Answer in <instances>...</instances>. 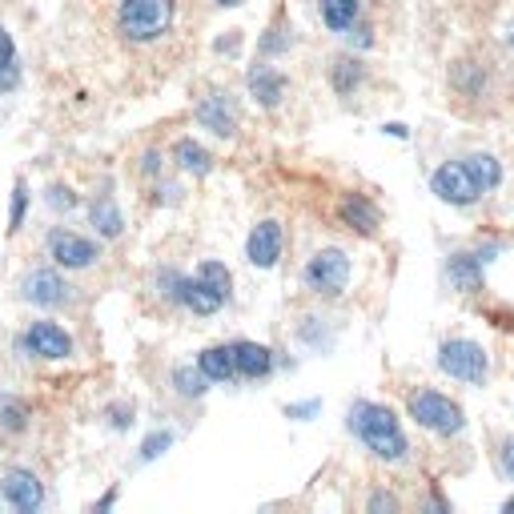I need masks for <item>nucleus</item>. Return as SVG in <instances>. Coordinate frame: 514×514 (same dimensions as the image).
<instances>
[{
  "label": "nucleus",
  "mask_w": 514,
  "mask_h": 514,
  "mask_svg": "<svg viewBox=\"0 0 514 514\" xmlns=\"http://www.w3.org/2000/svg\"><path fill=\"white\" fill-rule=\"evenodd\" d=\"M434 193L442 197V201H450V205H474L478 197H482V185H478V177L470 173V165L466 161H446L438 173H434Z\"/></svg>",
  "instance_id": "39448f33"
},
{
  "label": "nucleus",
  "mask_w": 514,
  "mask_h": 514,
  "mask_svg": "<svg viewBox=\"0 0 514 514\" xmlns=\"http://www.w3.org/2000/svg\"><path fill=\"white\" fill-rule=\"evenodd\" d=\"M197 278H201V282H205L209 290H217L221 298H229V290H233V282H229V270H225L221 262H201Z\"/></svg>",
  "instance_id": "5701e85b"
},
{
  "label": "nucleus",
  "mask_w": 514,
  "mask_h": 514,
  "mask_svg": "<svg viewBox=\"0 0 514 514\" xmlns=\"http://www.w3.org/2000/svg\"><path fill=\"white\" fill-rule=\"evenodd\" d=\"M394 506H398V502H394L390 494H374V498H370V510H394Z\"/></svg>",
  "instance_id": "2f4dec72"
},
{
  "label": "nucleus",
  "mask_w": 514,
  "mask_h": 514,
  "mask_svg": "<svg viewBox=\"0 0 514 514\" xmlns=\"http://www.w3.org/2000/svg\"><path fill=\"white\" fill-rule=\"evenodd\" d=\"M13 61H17V49H13V37H9L5 29H0V73H9V69H17Z\"/></svg>",
  "instance_id": "cd10ccee"
},
{
  "label": "nucleus",
  "mask_w": 514,
  "mask_h": 514,
  "mask_svg": "<svg viewBox=\"0 0 514 514\" xmlns=\"http://www.w3.org/2000/svg\"><path fill=\"white\" fill-rule=\"evenodd\" d=\"M89 217H93V225L105 233V237H117L121 233V213H117V205L109 201V197H101V201H93V209H89Z\"/></svg>",
  "instance_id": "412c9836"
},
{
  "label": "nucleus",
  "mask_w": 514,
  "mask_h": 514,
  "mask_svg": "<svg viewBox=\"0 0 514 514\" xmlns=\"http://www.w3.org/2000/svg\"><path fill=\"white\" fill-rule=\"evenodd\" d=\"M173 442V434L169 430H161V434H153L145 446H141V458H157V454H165V446Z\"/></svg>",
  "instance_id": "c85d7f7f"
},
{
  "label": "nucleus",
  "mask_w": 514,
  "mask_h": 514,
  "mask_svg": "<svg viewBox=\"0 0 514 514\" xmlns=\"http://www.w3.org/2000/svg\"><path fill=\"white\" fill-rule=\"evenodd\" d=\"M342 221H346V225H354L358 233H374V229H378V209H374L366 197L350 193V197L342 201Z\"/></svg>",
  "instance_id": "f3484780"
},
{
  "label": "nucleus",
  "mask_w": 514,
  "mask_h": 514,
  "mask_svg": "<svg viewBox=\"0 0 514 514\" xmlns=\"http://www.w3.org/2000/svg\"><path fill=\"white\" fill-rule=\"evenodd\" d=\"M49 201H53L57 209H73V193H69V185H53V189H49Z\"/></svg>",
  "instance_id": "c756f323"
},
{
  "label": "nucleus",
  "mask_w": 514,
  "mask_h": 514,
  "mask_svg": "<svg viewBox=\"0 0 514 514\" xmlns=\"http://www.w3.org/2000/svg\"><path fill=\"white\" fill-rule=\"evenodd\" d=\"M0 494H5V502L17 506V510H37L45 502V486L29 470H9L5 482H0Z\"/></svg>",
  "instance_id": "1a4fd4ad"
},
{
  "label": "nucleus",
  "mask_w": 514,
  "mask_h": 514,
  "mask_svg": "<svg viewBox=\"0 0 514 514\" xmlns=\"http://www.w3.org/2000/svg\"><path fill=\"white\" fill-rule=\"evenodd\" d=\"M410 418H418L426 430H434V434H458L462 430V410H458V402H450L446 394H438V390H418L414 398H410Z\"/></svg>",
  "instance_id": "7ed1b4c3"
},
{
  "label": "nucleus",
  "mask_w": 514,
  "mask_h": 514,
  "mask_svg": "<svg viewBox=\"0 0 514 514\" xmlns=\"http://www.w3.org/2000/svg\"><path fill=\"white\" fill-rule=\"evenodd\" d=\"M318 410H322V402H310V406H290L286 414H290V418H310V414H318Z\"/></svg>",
  "instance_id": "7c9ffc66"
},
{
  "label": "nucleus",
  "mask_w": 514,
  "mask_h": 514,
  "mask_svg": "<svg viewBox=\"0 0 514 514\" xmlns=\"http://www.w3.org/2000/svg\"><path fill=\"white\" fill-rule=\"evenodd\" d=\"M346 282H350V257L342 249H322L314 262L306 266V286L314 294H326V298L330 294H342Z\"/></svg>",
  "instance_id": "20e7f679"
},
{
  "label": "nucleus",
  "mask_w": 514,
  "mask_h": 514,
  "mask_svg": "<svg viewBox=\"0 0 514 514\" xmlns=\"http://www.w3.org/2000/svg\"><path fill=\"white\" fill-rule=\"evenodd\" d=\"M350 426H354V434L366 442V450H370L374 458H382V462L406 458V434H402L394 410L374 406V402H358V406L350 410Z\"/></svg>",
  "instance_id": "f257e3e1"
},
{
  "label": "nucleus",
  "mask_w": 514,
  "mask_h": 514,
  "mask_svg": "<svg viewBox=\"0 0 514 514\" xmlns=\"http://www.w3.org/2000/svg\"><path fill=\"white\" fill-rule=\"evenodd\" d=\"M25 298H29L33 306H65V302H69V286H65L61 274H53V270H33V274L25 278Z\"/></svg>",
  "instance_id": "9b49d317"
},
{
  "label": "nucleus",
  "mask_w": 514,
  "mask_h": 514,
  "mask_svg": "<svg viewBox=\"0 0 514 514\" xmlns=\"http://www.w3.org/2000/svg\"><path fill=\"white\" fill-rule=\"evenodd\" d=\"M197 366H201V374H205L209 382H229V378L237 374V358H233V346H213V350H205Z\"/></svg>",
  "instance_id": "dca6fc26"
},
{
  "label": "nucleus",
  "mask_w": 514,
  "mask_h": 514,
  "mask_svg": "<svg viewBox=\"0 0 514 514\" xmlns=\"http://www.w3.org/2000/svg\"><path fill=\"white\" fill-rule=\"evenodd\" d=\"M173 386H177L185 398H197V394L209 386V378L201 374V366H197V370H185V366H181V370H173Z\"/></svg>",
  "instance_id": "393cba45"
},
{
  "label": "nucleus",
  "mask_w": 514,
  "mask_h": 514,
  "mask_svg": "<svg viewBox=\"0 0 514 514\" xmlns=\"http://www.w3.org/2000/svg\"><path fill=\"white\" fill-rule=\"evenodd\" d=\"M197 121L209 125L217 137H233V129H237V121H233V101L221 97V93L205 97V101L197 105Z\"/></svg>",
  "instance_id": "f8f14e48"
},
{
  "label": "nucleus",
  "mask_w": 514,
  "mask_h": 514,
  "mask_svg": "<svg viewBox=\"0 0 514 514\" xmlns=\"http://www.w3.org/2000/svg\"><path fill=\"white\" fill-rule=\"evenodd\" d=\"M53 257H57L65 270H89L97 262V245L85 241L81 233L61 229V233H53Z\"/></svg>",
  "instance_id": "9d476101"
},
{
  "label": "nucleus",
  "mask_w": 514,
  "mask_h": 514,
  "mask_svg": "<svg viewBox=\"0 0 514 514\" xmlns=\"http://www.w3.org/2000/svg\"><path fill=\"white\" fill-rule=\"evenodd\" d=\"M510 45H514V33H510Z\"/></svg>",
  "instance_id": "4c0bfd02"
},
{
  "label": "nucleus",
  "mask_w": 514,
  "mask_h": 514,
  "mask_svg": "<svg viewBox=\"0 0 514 514\" xmlns=\"http://www.w3.org/2000/svg\"><path fill=\"white\" fill-rule=\"evenodd\" d=\"M438 366L458 382H482L486 378V354L474 342H446L438 354Z\"/></svg>",
  "instance_id": "423d86ee"
},
{
  "label": "nucleus",
  "mask_w": 514,
  "mask_h": 514,
  "mask_svg": "<svg viewBox=\"0 0 514 514\" xmlns=\"http://www.w3.org/2000/svg\"><path fill=\"white\" fill-rule=\"evenodd\" d=\"M25 205H29V189H25V181H17V189H13V209H9V225H13V229H21Z\"/></svg>",
  "instance_id": "bb28decb"
},
{
  "label": "nucleus",
  "mask_w": 514,
  "mask_h": 514,
  "mask_svg": "<svg viewBox=\"0 0 514 514\" xmlns=\"http://www.w3.org/2000/svg\"><path fill=\"white\" fill-rule=\"evenodd\" d=\"M502 466H506V474L514 478V438L506 442V450H502Z\"/></svg>",
  "instance_id": "473e14b6"
},
{
  "label": "nucleus",
  "mask_w": 514,
  "mask_h": 514,
  "mask_svg": "<svg viewBox=\"0 0 514 514\" xmlns=\"http://www.w3.org/2000/svg\"><path fill=\"white\" fill-rule=\"evenodd\" d=\"M29 422V406L17 402V398H0V426L5 430H25Z\"/></svg>",
  "instance_id": "b1692460"
},
{
  "label": "nucleus",
  "mask_w": 514,
  "mask_h": 514,
  "mask_svg": "<svg viewBox=\"0 0 514 514\" xmlns=\"http://www.w3.org/2000/svg\"><path fill=\"white\" fill-rule=\"evenodd\" d=\"M173 157H177V165L185 169V173H197V177H205L209 173V153L197 145V141H177V149H173Z\"/></svg>",
  "instance_id": "6ab92c4d"
},
{
  "label": "nucleus",
  "mask_w": 514,
  "mask_h": 514,
  "mask_svg": "<svg viewBox=\"0 0 514 514\" xmlns=\"http://www.w3.org/2000/svg\"><path fill=\"white\" fill-rule=\"evenodd\" d=\"M157 161H161L157 153H145V161H141V169H145V173H157Z\"/></svg>",
  "instance_id": "72a5a7b5"
},
{
  "label": "nucleus",
  "mask_w": 514,
  "mask_h": 514,
  "mask_svg": "<svg viewBox=\"0 0 514 514\" xmlns=\"http://www.w3.org/2000/svg\"><path fill=\"white\" fill-rule=\"evenodd\" d=\"M386 133H390V137H402V141L410 137V129H406V125H386Z\"/></svg>",
  "instance_id": "f704fd0d"
},
{
  "label": "nucleus",
  "mask_w": 514,
  "mask_h": 514,
  "mask_svg": "<svg viewBox=\"0 0 514 514\" xmlns=\"http://www.w3.org/2000/svg\"><path fill=\"white\" fill-rule=\"evenodd\" d=\"M245 257L257 270L278 266V257H282V225L278 221H257L249 241H245Z\"/></svg>",
  "instance_id": "0eeeda50"
},
{
  "label": "nucleus",
  "mask_w": 514,
  "mask_h": 514,
  "mask_svg": "<svg viewBox=\"0 0 514 514\" xmlns=\"http://www.w3.org/2000/svg\"><path fill=\"white\" fill-rule=\"evenodd\" d=\"M233 358H237V374H245V378H266L274 370V354L257 342H237Z\"/></svg>",
  "instance_id": "4468645a"
},
{
  "label": "nucleus",
  "mask_w": 514,
  "mask_h": 514,
  "mask_svg": "<svg viewBox=\"0 0 514 514\" xmlns=\"http://www.w3.org/2000/svg\"><path fill=\"white\" fill-rule=\"evenodd\" d=\"M177 302H185V306H189L193 314H201V318H209V314H217V310L225 306V298H221L217 290H209L201 278H181Z\"/></svg>",
  "instance_id": "ddd939ff"
},
{
  "label": "nucleus",
  "mask_w": 514,
  "mask_h": 514,
  "mask_svg": "<svg viewBox=\"0 0 514 514\" xmlns=\"http://www.w3.org/2000/svg\"><path fill=\"white\" fill-rule=\"evenodd\" d=\"M25 350L33 358H69L73 354V338L57 326V322H33L29 334H25Z\"/></svg>",
  "instance_id": "6e6552de"
},
{
  "label": "nucleus",
  "mask_w": 514,
  "mask_h": 514,
  "mask_svg": "<svg viewBox=\"0 0 514 514\" xmlns=\"http://www.w3.org/2000/svg\"><path fill=\"white\" fill-rule=\"evenodd\" d=\"M318 5H322V21H326L330 33L354 29V21H358V0H318Z\"/></svg>",
  "instance_id": "a211bd4d"
},
{
  "label": "nucleus",
  "mask_w": 514,
  "mask_h": 514,
  "mask_svg": "<svg viewBox=\"0 0 514 514\" xmlns=\"http://www.w3.org/2000/svg\"><path fill=\"white\" fill-rule=\"evenodd\" d=\"M466 165H470V173L478 177L482 193H486V189H498V181H502V165H498L490 153H474V157H466Z\"/></svg>",
  "instance_id": "aec40b11"
},
{
  "label": "nucleus",
  "mask_w": 514,
  "mask_h": 514,
  "mask_svg": "<svg viewBox=\"0 0 514 514\" xmlns=\"http://www.w3.org/2000/svg\"><path fill=\"white\" fill-rule=\"evenodd\" d=\"M249 93L262 101V105H278L282 93H286V77L262 65V69H253V73H249Z\"/></svg>",
  "instance_id": "2eb2a0df"
},
{
  "label": "nucleus",
  "mask_w": 514,
  "mask_h": 514,
  "mask_svg": "<svg viewBox=\"0 0 514 514\" xmlns=\"http://www.w3.org/2000/svg\"><path fill=\"white\" fill-rule=\"evenodd\" d=\"M217 5H225V9H233V5H241V0H217Z\"/></svg>",
  "instance_id": "c9c22d12"
},
{
  "label": "nucleus",
  "mask_w": 514,
  "mask_h": 514,
  "mask_svg": "<svg viewBox=\"0 0 514 514\" xmlns=\"http://www.w3.org/2000/svg\"><path fill=\"white\" fill-rule=\"evenodd\" d=\"M478 262H482V257H474V253L454 257V262H450V278H454L462 290H478Z\"/></svg>",
  "instance_id": "4be33fe9"
},
{
  "label": "nucleus",
  "mask_w": 514,
  "mask_h": 514,
  "mask_svg": "<svg viewBox=\"0 0 514 514\" xmlns=\"http://www.w3.org/2000/svg\"><path fill=\"white\" fill-rule=\"evenodd\" d=\"M358 81H362V65H358V61H338V69H334V89H338V93H350Z\"/></svg>",
  "instance_id": "a878e982"
},
{
  "label": "nucleus",
  "mask_w": 514,
  "mask_h": 514,
  "mask_svg": "<svg viewBox=\"0 0 514 514\" xmlns=\"http://www.w3.org/2000/svg\"><path fill=\"white\" fill-rule=\"evenodd\" d=\"M173 25V0H121V33L129 41H157Z\"/></svg>",
  "instance_id": "f03ea898"
},
{
  "label": "nucleus",
  "mask_w": 514,
  "mask_h": 514,
  "mask_svg": "<svg viewBox=\"0 0 514 514\" xmlns=\"http://www.w3.org/2000/svg\"><path fill=\"white\" fill-rule=\"evenodd\" d=\"M502 510H506V514H514V498H506V506H502Z\"/></svg>",
  "instance_id": "e433bc0d"
}]
</instances>
